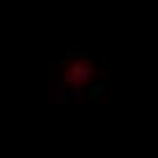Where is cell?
I'll list each match as a JSON object with an SVG mask.
<instances>
[{
    "label": "cell",
    "mask_w": 158,
    "mask_h": 158,
    "mask_svg": "<svg viewBox=\"0 0 158 158\" xmlns=\"http://www.w3.org/2000/svg\"><path fill=\"white\" fill-rule=\"evenodd\" d=\"M57 68H60V77H63L65 87H71V90H79V87L90 85L93 77L98 74V71H95V65L87 63V60H85V63H65L63 57H60Z\"/></svg>",
    "instance_id": "obj_1"
},
{
    "label": "cell",
    "mask_w": 158,
    "mask_h": 158,
    "mask_svg": "<svg viewBox=\"0 0 158 158\" xmlns=\"http://www.w3.org/2000/svg\"><path fill=\"white\" fill-rule=\"evenodd\" d=\"M106 90H109V85H106L104 79H95V82L87 85V90H85V101H87V104H95V101H101V98H104Z\"/></svg>",
    "instance_id": "obj_2"
},
{
    "label": "cell",
    "mask_w": 158,
    "mask_h": 158,
    "mask_svg": "<svg viewBox=\"0 0 158 158\" xmlns=\"http://www.w3.org/2000/svg\"><path fill=\"white\" fill-rule=\"evenodd\" d=\"M87 57H90V49L87 47H65V52H63L65 63H85Z\"/></svg>",
    "instance_id": "obj_3"
},
{
    "label": "cell",
    "mask_w": 158,
    "mask_h": 158,
    "mask_svg": "<svg viewBox=\"0 0 158 158\" xmlns=\"http://www.w3.org/2000/svg\"><path fill=\"white\" fill-rule=\"evenodd\" d=\"M52 90H55V95H52V98H55V104H71V101L77 98V90L65 87V85H60V82H57Z\"/></svg>",
    "instance_id": "obj_4"
},
{
    "label": "cell",
    "mask_w": 158,
    "mask_h": 158,
    "mask_svg": "<svg viewBox=\"0 0 158 158\" xmlns=\"http://www.w3.org/2000/svg\"><path fill=\"white\" fill-rule=\"evenodd\" d=\"M106 65H109V60H106V57H98V63H95V68H106Z\"/></svg>",
    "instance_id": "obj_5"
}]
</instances>
